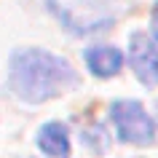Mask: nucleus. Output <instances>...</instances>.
<instances>
[{
  "label": "nucleus",
  "instance_id": "nucleus-9",
  "mask_svg": "<svg viewBox=\"0 0 158 158\" xmlns=\"http://www.w3.org/2000/svg\"><path fill=\"white\" fill-rule=\"evenodd\" d=\"M156 113H158V102H156Z\"/></svg>",
  "mask_w": 158,
  "mask_h": 158
},
{
  "label": "nucleus",
  "instance_id": "nucleus-5",
  "mask_svg": "<svg viewBox=\"0 0 158 158\" xmlns=\"http://www.w3.org/2000/svg\"><path fill=\"white\" fill-rule=\"evenodd\" d=\"M83 59L91 75H97V78H113L123 67V51L115 46H91L83 54Z\"/></svg>",
  "mask_w": 158,
  "mask_h": 158
},
{
  "label": "nucleus",
  "instance_id": "nucleus-1",
  "mask_svg": "<svg viewBox=\"0 0 158 158\" xmlns=\"http://www.w3.org/2000/svg\"><path fill=\"white\" fill-rule=\"evenodd\" d=\"M8 86L22 102L43 105L73 91L78 86V73L67 59L43 48H19L11 56Z\"/></svg>",
  "mask_w": 158,
  "mask_h": 158
},
{
  "label": "nucleus",
  "instance_id": "nucleus-8",
  "mask_svg": "<svg viewBox=\"0 0 158 158\" xmlns=\"http://www.w3.org/2000/svg\"><path fill=\"white\" fill-rule=\"evenodd\" d=\"M150 32H153V40L158 43V3L153 6V14H150Z\"/></svg>",
  "mask_w": 158,
  "mask_h": 158
},
{
  "label": "nucleus",
  "instance_id": "nucleus-4",
  "mask_svg": "<svg viewBox=\"0 0 158 158\" xmlns=\"http://www.w3.org/2000/svg\"><path fill=\"white\" fill-rule=\"evenodd\" d=\"M129 64L137 81L145 86H158V43L148 32H134L129 40Z\"/></svg>",
  "mask_w": 158,
  "mask_h": 158
},
{
  "label": "nucleus",
  "instance_id": "nucleus-2",
  "mask_svg": "<svg viewBox=\"0 0 158 158\" xmlns=\"http://www.w3.org/2000/svg\"><path fill=\"white\" fill-rule=\"evenodd\" d=\"M110 115H113V123H115L121 142H129V145H137V148H148V145L156 142V123L137 99L113 102Z\"/></svg>",
  "mask_w": 158,
  "mask_h": 158
},
{
  "label": "nucleus",
  "instance_id": "nucleus-3",
  "mask_svg": "<svg viewBox=\"0 0 158 158\" xmlns=\"http://www.w3.org/2000/svg\"><path fill=\"white\" fill-rule=\"evenodd\" d=\"M48 3L54 14L78 35H89L113 22L105 6H99L97 0H48Z\"/></svg>",
  "mask_w": 158,
  "mask_h": 158
},
{
  "label": "nucleus",
  "instance_id": "nucleus-6",
  "mask_svg": "<svg viewBox=\"0 0 158 158\" xmlns=\"http://www.w3.org/2000/svg\"><path fill=\"white\" fill-rule=\"evenodd\" d=\"M35 145L46 153L48 158H70V137L67 126L59 121H48L40 126V131L35 137Z\"/></svg>",
  "mask_w": 158,
  "mask_h": 158
},
{
  "label": "nucleus",
  "instance_id": "nucleus-7",
  "mask_svg": "<svg viewBox=\"0 0 158 158\" xmlns=\"http://www.w3.org/2000/svg\"><path fill=\"white\" fill-rule=\"evenodd\" d=\"M81 137H83V142H86V145H91L97 153H102V150H107V148H110L107 131H105V126H99V123H94L91 129H86Z\"/></svg>",
  "mask_w": 158,
  "mask_h": 158
}]
</instances>
